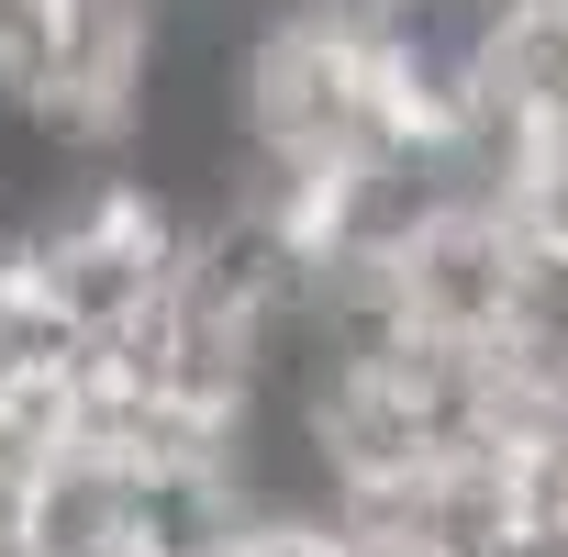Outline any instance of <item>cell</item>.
Listing matches in <instances>:
<instances>
[{"label":"cell","mask_w":568,"mask_h":557,"mask_svg":"<svg viewBox=\"0 0 568 557\" xmlns=\"http://www.w3.org/2000/svg\"><path fill=\"white\" fill-rule=\"evenodd\" d=\"M368 256H379V291H390V324L402 335L501 346L546 302V256L513 234V212L490 190H424Z\"/></svg>","instance_id":"cell-1"},{"label":"cell","mask_w":568,"mask_h":557,"mask_svg":"<svg viewBox=\"0 0 568 557\" xmlns=\"http://www.w3.org/2000/svg\"><path fill=\"white\" fill-rule=\"evenodd\" d=\"M234 557H357L335 513H234Z\"/></svg>","instance_id":"cell-2"}]
</instances>
